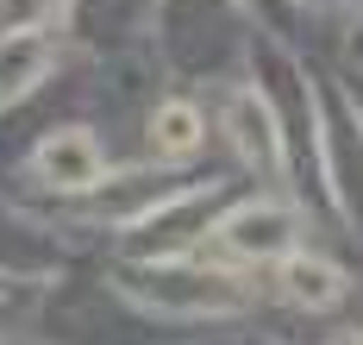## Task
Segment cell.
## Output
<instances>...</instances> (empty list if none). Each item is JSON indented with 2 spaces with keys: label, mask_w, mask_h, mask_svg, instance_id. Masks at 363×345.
Masks as SVG:
<instances>
[{
  "label": "cell",
  "mask_w": 363,
  "mask_h": 345,
  "mask_svg": "<svg viewBox=\"0 0 363 345\" xmlns=\"http://www.w3.org/2000/svg\"><path fill=\"white\" fill-rule=\"evenodd\" d=\"M294 207L276 201V195H257V201H238L232 214H219L213 226V251L219 258H238V264H276L282 251H294Z\"/></svg>",
  "instance_id": "1"
},
{
  "label": "cell",
  "mask_w": 363,
  "mask_h": 345,
  "mask_svg": "<svg viewBox=\"0 0 363 345\" xmlns=\"http://www.w3.org/2000/svg\"><path fill=\"white\" fill-rule=\"evenodd\" d=\"M119 289L138 302L163 307V314H207V307H238L245 289L232 276L213 270H182V264H157V270H119Z\"/></svg>",
  "instance_id": "2"
},
{
  "label": "cell",
  "mask_w": 363,
  "mask_h": 345,
  "mask_svg": "<svg viewBox=\"0 0 363 345\" xmlns=\"http://www.w3.org/2000/svg\"><path fill=\"white\" fill-rule=\"evenodd\" d=\"M57 57H63V32L50 19L0 26V107H19L32 88H44L50 70H57Z\"/></svg>",
  "instance_id": "3"
},
{
  "label": "cell",
  "mask_w": 363,
  "mask_h": 345,
  "mask_svg": "<svg viewBox=\"0 0 363 345\" xmlns=\"http://www.w3.org/2000/svg\"><path fill=\"white\" fill-rule=\"evenodd\" d=\"M32 170H38V182H50L57 195H94L101 176H107V151H101V138L88 126H57L32 151Z\"/></svg>",
  "instance_id": "4"
},
{
  "label": "cell",
  "mask_w": 363,
  "mask_h": 345,
  "mask_svg": "<svg viewBox=\"0 0 363 345\" xmlns=\"http://www.w3.org/2000/svg\"><path fill=\"white\" fill-rule=\"evenodd\" d=\"M225 138H232V151L245 157L251 170L282 176L289 145H282V126H276V107H269L263 88H232V101H225Z\"/></svg>",
  "instance_id": "5"
},
{
  "label": "cell",
  "mask_w": 363,
  "mask_h": 345,
  "mask_svg": "<svg viewBox=\"0 0 363 345\" xmlns=\"http://www.w3.org/2000/svg\"><path fill=\"white\" fill-rule=\"evenodd\" d=\"M276 289H282V302H294L301 314H326V307H338L351 295V276L332 264V258L294 245V251L276 258Z\"/></svg>",
  "instance_id": "6"
},
{
  "label": "cell",
  "mask_w": 363,
  "mask_h": 345,
  "mask_svg": "<svg viewBox=\"0 0 363 345\" xmlns=\"http://www.w3.org/2000/svg\"><path fill=\"white\" fill-rule=\"evenodd\" d=\"M145 138H150V157H163V163H188V157L207 145V114L194 107V101H157L150 107V126H145Z\"/></svg>",
  "instance_id": "7"
},
{
  "label": "cell",
  "mask_w": 363,
  "mask_h": 345,
  "mask_svg": "<svg viewBox=\"0 0 363 345\" xmlns=\"http://www.w3.org/2000/svg\"><path fill=\"white\" fill-rule=\"evenodd\" d=\"M50 13H57V0H0V26H38Z\"/></svg>",
  "instance_id": "8"
},
{
  "label": "cell",
  "mask_w": 363,
  "mask_h": 345,
  "mask_svg": "<svg viewBox=\"0 0 363 345\" xmlns=\"http://www.w3.org/2000/svg\"><path fill=\"white\" fill-rule=\"evenodd\" d=\"M332 345H363V333H338V339H332Z\"/></svg>",
  "instance_id": "9"
}]
</instances>
